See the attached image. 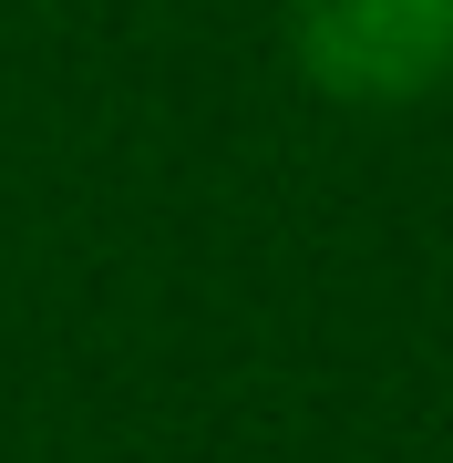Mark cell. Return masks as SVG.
Returning <instances> with one entry per match:
<instances>
[{
    "instance_id": "cell-1",
    "label": "cell",
    "mask_w": 453,
    "mask_h": 463,
    "mask_svg": "<svg viewBox=\"0 0 453 463\" xmlns=\"http://www.w3.org/2000/svg\"><path fill=\"white\" fill-rule=\"evenodd\" d=\"M288 32L330 93H422L453 72V0H299Z\"/></svg>"
}]
</instances>
